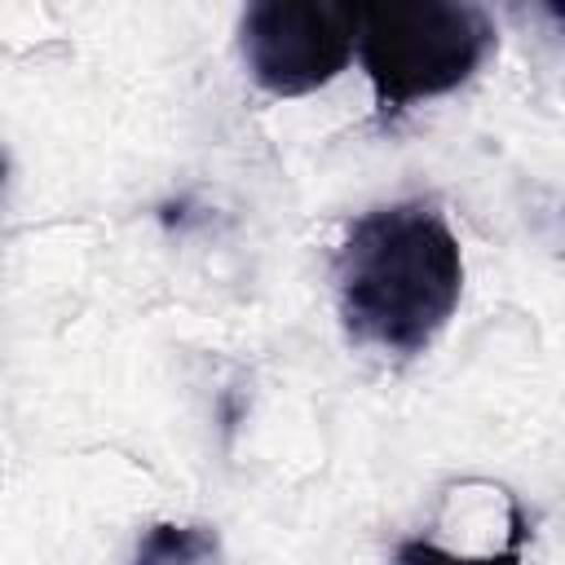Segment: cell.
<instances>
[{"instance_id": "6da1fadb", "label": "cell", "mask_w": 565, "mask_h": 565, "mask_svg": "<svg viewBox=\"0 0 565 565\" xmlns=\"http://www.w3.org/2000/svg\"><path fill=\"white\" fill-rule=\"evenodd\" d=\"M335 305L362 349L424 353L463 296V252L437 199H397L362 212L335 252Z\"/></svg>"}, {"instance_id": "7a4b0ae2", "label": "cell", "mask_w": 565, "mask_h": 565, "mask_svg": "<svg viewBox=\"0 0 565 565\" xmlns=\"http://www.w3.org/2000/svg\"><path fill=\"white\" fill-rule=\"evenodd\" d=\"M353 49L371 79L375 115L388 124L415 102L468 84L499 49V31L481 4L388 0V4H358Z\"/></svg>"}, {"instance_id": "3957f363", "label": "cell", "mask_w": 565, "mask_h": 565, "mask_svg": "<svg viewBox=\"0 0 565 565\" xmlns=\"http://www.w3.org/2000/svg\"><path fill=\"white\" fill-rule=\"evenodd\" d=\"M358 40V4L256 0L238 18V53L252 84L269 97H305L331 84Z\"/></svg>"}, {"instance_id": "277c9868", "label": "cell", "mask_w": 565, "mask_h": 565, "mask_svg": "<svg viewBox=\"0 0 565 565\" xmlns=\"http://www.w3.org/2000/svg\"><path fill=\"white\" fill-rule=\"evenodd\" d=\"M132 565H230V561L212 525L159 521L137 539Z\"/></svg>"}, {"instance_id": "5b68a950", "label": "cell", "mask_w": 565, "mask_h": 565, "mask_svg": "<svg viewBox=\"0 0 565 565\" xmlns=\"http://www.w3.org/2000/svg\"><path fill=\"white\" fill-rule=\"evenodd\" d=\"M521 539H525V516L516 508L503 552H490V556H455V552L437 547L433 539H402L397 543V565H525L521 561Z\"/></svg>"}, {"instance_id": "8992f818", "label": "cell", "mask_w": 565, "mask_h": 565, "mask_svg": "<svg viewBox=\"0 0 565 565\" xmlns=\"http://www.w3.org/2000/svg\"><path fill=\"white\" fill-rule=\"evenodd\" d=\"M4 185H9V150L0 146V194H4Z\"/></svg>"}]
</instances>
